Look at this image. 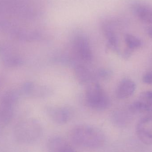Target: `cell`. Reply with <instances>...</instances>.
Returning <instances> with one entry per match:
<instances>
[{
	"label": "cell",
	"instance_id": "cell-1",
	"mask_svg": "<svg viewBox=\"0 0 152 152\" xmlns=\"http://www.w3.org/2000/svg\"><path fill=\"white\" fill-rule=\"evenodd\" d=\"M69 137L74 144L87 149L101 148L105 142L103 133L98 129L89 125L76 126L70 131Z\"/></svg>",
	"mask_w": 152,
	"mask_h": 152
},
{
	"label": "cell",
	"instance_id": "cell-2",
	"mask_svg": "<svg viewBox=\"0 0 152 152\" xmlns=\"http://www.w3.org/2000/svg\"><path fill=\"white\" fill-rule=\"evenodd\" d=\"M13 135L18 142L30 144L37 142L41 138L42 135V129L39 123L32 121L17 126Z\"/></svg>",
	"mask_w": 152,
	"mask_h": 152
},
{
	"label": "cell",
	"instance_id": "cell-3",
	"mask_svg": "<svg viewBox=\"0 0 152 152\" xmlns=\"http://www.w3.org/2000/svg\"><path fill=\"white\" fill-rule=\"evenodd\" d=\"M86 100L88 107L99 110L107 109L110 104L107 94L102 86L96 83L88 85L86 91Z\"/></svg>",
	"mask_w": 152,
	"mask_h": 152
},
{
	"label": "cell",
	"instance_id": "cell-4",
	"mask_svg": "<svg viewBox=\"0 0 152 152\" xmlns=\"http://www.w3.org/2000/svg\"><path fill=\"white\" fill-rule=\"evenodd\" d=\"M73 49L77 57L84 62H89L93 58V53L87 39L83 36L76 37Z\"/></svg>",
	"mask_w": 152,
	"mask_h": 152
},
{
	"label": "cell",
	"instance_id": "cell-5",
	"mask_svg": "<svg viewBox=\"0 0 152 152\" xmlns=\"http://www.w3.org/2000/svg\"><path fill=\"white\" fill-rule=\"evenodd\" d=\"M137 134L139 140L145 144H152V116L142 118L137 126Z\"/></svg>",
	"mask_w": 152,
	"mask_h": 152
},
{
	"label": "cell",
	"instance_id": "cell-6",
	"mask_svg": "<svg viewBox=\"0 0 152 152\" xmlns=\"http://www.w3.org/2000/svg\"><path fill=\"white\" fill-rule=\"evenodd\" d=\"M47 113L50 118L58 124H66L72 116L71 111L66 107H50L47 109Z\"/></svg>",
	"mask_w": 152,
	"mask_h": 152
},
{
	"label": "cell",
	"instance_id": "cell-7",
	"mask_svg": "<svg viewBox=\"0 0 152 152\" xmlns=\"http://www.w3.org/2000/svg\"><path fill=\"white\" fill-rule=\"evenodd\" d=\"M48 152H75L71 145L59 137H53L47 142Z\"/></svg>",
	"mask_w": 152,
	"mask_h": 152
},
{
	"label": "cell",
	"instance_id": "cell-8",
	"mask_svg": "<svg viewBox=\"0 0 152 152\" xmlns=\"http://www.w3.org/2000/svg\"><path fill=\"white\" fill-rule=\"evenodd\" d=\"M135 83L130 79H125L119 84L116 90V96L119 99L128 98L135 91Z\"/></svg>",
	"mask_w": 152,
	"mask_h": 152
},
{
	"label": "cell",
	"instance_id": "cell-9",
	"mask_svg": "<svg viewBox=\"0 0 152 152\" xmlns=\"http://www.w3.org/2000/svg\"><path fill=\"white\" fill-rule=\"evenodd\" d=\"M75 72L77 80L81 84H87L94 78V75L86 66L82 64L76 66Z\"/></svg>",
	"mask_w": 152,
	"mask_h": 152
},
{
	"label": "cell",
	"instance_id": "cell-10",
	"mask_svg": "<svg viewBox=\"0 0 152 152\" xmlns=\"http://www.w3.org/2000/svg\"><path fill=\"white\" fill-rule=\"evenodd\" d=\"M135 12L145 23L152 24V8L147 5L138 4L135 7Z\"/></svg>",
	"mask_w": 152,
	"mask_h": 152
},
{
	"label": "cell",
	"instance_id": "cell-11",
	"mask_svg": "<svg viewBox=\"0 0 152 152\" xmlns=\"http://www.w3.org/2000/svg\"><path fill=\"white\" fill-rule=\"evenodd\" d=\"M131 109L139 111L152 112V101H137L131 105Z\"/></svg>",
	"mask_w": 152,
	"mask_h": 152
},
{
	"label": "cell",
	"instance_id": "cell-12",
	"mask_svg": "<svg viewBox=\"0 0 152 152\" xmlns=\"http://www.w3.org/2000/svg\"><path fill=\"white\" fill-rule=\"evenodd\" d=\"M125 41L127 47L130 50L139 48L142 45V42L139 38L130 34L126 35Z\"/></svg>",
	"mask_w": 152,
	"mask_h": 152
},
{
	"label": "cell",
	"instance_id": "cell-13",
	"mask_svg": "<svg viewBox=\"0 0 152 152\" xmlns=\"http://www.w3.org/2000/svg\"><path fill=\"white\" fill-rule=\"evenodd\" d=\"M111 73L108 69H101L98 70L95 74L96 78L102 79H107L110 77Z\"/></svg>",
	"mask_w": 152,
	"mask_h": 152
},
{
	"label": "cell",
	"instance_id": "cell-14",
	"mask_svg": "<svg viewBox=\"0 0 152 152\" xmlns=\"http://www.w3.org/2000/svg\"><path fill=\"white\" fill-rule=\"evenodd\" d=\"M142 80L144 83L152 86V72L146 73L143 77Z\"/></svg>",
	"mask_w": 152,
	"mask_h": 152
},
{
	"label": "cell",
	"instance_id": "cell-15",
	"mask_svg": "<svg viewBox=\"0 0 152 152\" xmlns=\"http://www.w3.org/2000/svg\"><path fill=\"white\" fill-rule=\"evenodd\" d=\"M142 98L144 100L152 101V91H146L142 94Z\"/></svg>",
	"mask_w": 152,
	"mask_h": 152
},
{
	"label": "cell",
	"instance_id": "cell-16",
	"mask_svg": "<svg viewBox=\"0 0 152 152\" xmlns=\"http://www.w3.org/2000/svg\"><path fill=\"white\" fill-rule=\"evenodd\" d=\"M147 31L149 36L152 38V26H150L148 28Z\"/></svg>",
	"mask_w": 152,
	"mask_h": 152
}]
</instances>
